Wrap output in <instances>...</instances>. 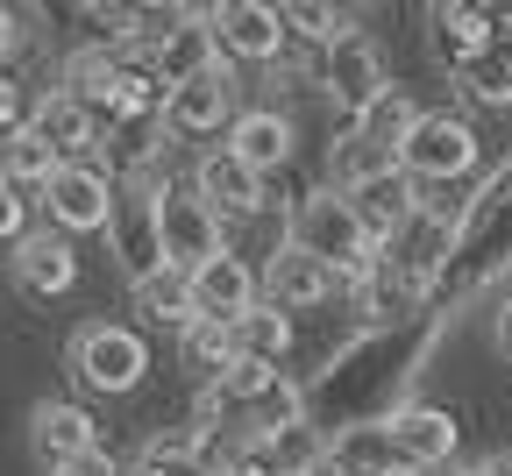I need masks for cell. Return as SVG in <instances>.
Returning <instances> with one entry per match:
<instances>
[{
	"instance_id": "7402d4cb",
	"label": "cell",
	"mask_w": 512,
	"mask_h": 476,
	"mask_svg": "<svg viewBox=\"0 0 512 476\" xmlns=\"http://www.w3.org/2000/svg\"><path fill=\"white\" fill-rule=\"evenodd\" d=\"M128 299H136L143 320H157V327H171V334H185L192 320H200V306H192V278H178V270H150V278H136V285H128Z\"/></svg>"
},
{
	"instance_id": "d6a6232c",
	"label": "cell",
	"mask_w": 512,
	"mask_h": 476,
	"mask_svg": "<svg viewBox=\"0 0 512 476\" xmlns=\"http://www.w3.org/2000/svg\"><path fill=\"white\" fill-rule=\"evenodd\" d=\"M477 476H512V455H491V462H484Z\"/></svg>"
},
{
	"instance_id": "7a4b0ae2",
	"label": "cell",
	"mask_w": 512,
	"mask_h": 476,
	"mask_svg": "<svg viewBox=\"0 0 512 476\" xmlns=\"http://www.w3.org/2000/svg\"><path fill=\"white\" fill-rule=\"evenodd\" d=\"M72 377L86 391H107V398H128L143 377H150V342L136 327H121V320H86L72 334Z\"/></svg>"
},
{
	"instance_id": "83f0119b",
	"label": "cell",
	"mask_w": 512,
	"mask_h": 476,
	"mask_svg": "<svg viewBox=\"0 0 512 476\" xmlns=\"http://www.w3.org/2000/svg\"><path fill=\"white\" fill-rule=\"evenodd\" d=\"M285 370H271V363H235L221 384H214V398H235V405H256V398H264L271 384H278Z\"/></svg>"
},
{
	"instance_id": "ba28073f",
	"label": "cell",
	"mask_w": 512,
	"mask_h": 476,
	"mask_svg": "<svg viewBox=\"0 0 512 476\" xmlns=\"http://www.w3.org/2000/svg\"><path fill=\"white\" fill-rule=\"evenodd\" d=\"M114 256H121V270H128V285L136 278H150V270H171L164 263V228H157V178L143 171L136 185H121V199H114Z\"/></svg>"
},
{
	"instance_id": "52a82bcc",
	"label": "cell",
	"mask_w": 512,
	"mask_h": 476,
	"mask_svg": "<svg viewBox=\"0 0 512 476\" xmlns=\"http://www.w3.org/2000/svg\"><path fill=\"white\" fill-rule=\"evenodd\" d=\"M29 448H36V462H43L50 476H72V469H86V462L100 455V427H93L86 405L43 398L36 413H29Z\"/></svg>"
},
{
	"instance_id": "1f68e13d",
	"label": "cell",
	"mask_w": 512,
	"mask_h": 476,
	"mask_svg": "<svg viewBox=\"0 0 512 476\" xmlns=\"http://www.w3.org/2000/svg\"><path fill=\"white\" fill-rule=\"evenodd\" d=\"M491 334H498V349H505V356H512V299H505V306H498V320H491Z\"/></svg>"
},
{
	"instance_id": "277c9868",
	"label": "cell",
	"mask_w": 512,
	"mask_h": 476,
	"mask_svg": "<svg viewBox=\"0 0 512 476\" xmlns=\"http://www.w3.org/2000/svg\"><path fill=\"white\" fill-rule=\"evenodd\" d=\"M477 150H484V143H477V128H470L463 114L420 107L406 150H399V164H406L413 178H427V185H448V178H470V171H477Z\"/></svg>"
},
{
	"instance_id": "f546056e",
	"label": "cell",
	"mask_w": 512,
	"mask_h": 476,
	"mask_svg": "<svg viewBox=\"0 0 512 476\" xmlns=\"http://www.w3.org/2000/svg\"><path fill=\"white\" fill-rule=\"evenodd\" d=\"M29 114H36V107L22 100V86H15L8 72H0V143H8L15 128H29Z\"/></svg>"
},
{
	"instance_id": "3957f363",
	"label": "cell",
	"mask_w": 512,
	"mask_h": 476,
	"mask_svg": "<svg viewBox=\"0 0 512 476\" xmlns=\"http://www.w3.org/2000/svg\"><path fill=\"white\" fill-rule=\"evenodd\" d=\"M157 228H164V263L178 270V278H192V270H207L214 256H228L221 214L192 185H171V178L157 185Z\"/></svg>"
},
{
	"instance_id": "4fadbf2b",
	"label": "cell",
	"mask_w": 512,
	"mask_h": 476,
	"mask_svg": "<svg viewBox=\"0 0 512 476\" xmlns=\"http://www.w3.org/2000/svg\"><path fill=\"white\" fill-rule=\"evenodd\" d=\"M192 192H200L221 221H249L256 207H264V178H256L228 143H221V150H207L200 164H192Z\"/></svg>"
},
{
	"instance_id": "8fae6325",
	"label": "cell",
	"mask_w": 512,
	"mask_h": 476,
	"mask_svg": "<svg viewBox=\"0 0 512 476\" xmlns=\"http://www.w3.org/2000/svg\"><path fill=\"white\" fill-rule=\"evenodd\" d=\"M214 36H221V57L278 64L292 22H285V8H264V0H221V8H214Z\"/></svg>"
},
{
	"instance_id": "7c38bea8",
	"label": "cell",
	"mask_w": 512,
	"mask_h": 476,
	"mask_svg": "<svg viewBox=\"0 0 512 476\" xmlns=\"http://www.w3.org/2000/svg\"><path fill=\"white\" fill-rule=\"evenodd\" d=\"M335 270L320 263V256H306L299 242H278L271 249V263H264V299L271 306H285V313H306V306H328L335 299Z\"/></svg>"
},
{
	"instance_id": "cb8c5ba5",
	"label": "cell",
	"mask_w": 512,
	"mask_h": 476,
	"mask_svg": "<svg viewBox=\"0 0 512 476\" xmlns=\"http://www.w3.org/2000/svg\"><path fill=\"white\" fill-rule=\"evenodd\" d=\"M178 349H185V363L200 370V377L221 384V377L235 370V327H228V320H192V327L178 334Z\"/></svg>"
},
{
	"instance_id": "9c48e42d",
	"label": "cell",
	"mask_w": 512,
	"mask_h": 476,
	"mask_svg": "<svg viewBox=\"0 0 512 476\" xmlns=\"http://www.w3.org/2000/svg\"><path fill=\"white\" fill-rule=\"evenodd\" d=\"M235 114L242 107H235V72L228 64H214V72H200V79H185V86L164 93V135H185V143L235 128Z\"/></svg>"
},
{
	"instance_id": "30bf717a",
	"label": "cell",
	"mask_w": 512,
	"mask_h": 476,
	"mask_svg": "<svg viewBox=\"0 0 512 476\" xmlns=\"http://www.w3.org/2000/svg\"><path fill=\"white\" fill-rule=\"evenodd\" d=\"M384 427H392L399 462H406L413 476H427V469H448V462H456V413H448V405L406 398V405H392V413H384Z\"/></svg>"
},
{
	"instance_id": "8992f818",
	"label": "cell",
	"mask_w": 512,
	"mask_h": 476,
	"mask_svg": "<svg viewBox=\"0 0 512 476\" xmlns=\"http://www.w3.org/2000/svg\"><path fill=\"white\" fill-rule=\"evenodd\" d=\"M114 199H121V185H114L100 164H64L36 207L50 214L57 235H107V228H114Z\"/></svg>"
},
{
	"instance_id": "44dd1931",
	"label": "cell",
	"mask_w": 512,
	"mask_h": 476,
	"mask_svg": "<svg viewBox=\"0 0 512 476\" xmlns=\"http://www.w3.org/2000/svg\"><path fill=\"white\" fill-rule=\"evenodd\" d=\"M285 356H292V313L271 306V299L249 306V313L235 320V363H271V370H278Z\"/></svg>"
},
{
	"instance_id": "e0dca14e",
	"label": "cell",
	"mask_w": 512,
	"mask_h": 476,
	"mask_svg": "<svg viewBox=\"0 0 512 476\" xmlns=\"http://www.w3.org/2000/svg\"><path fill=\"white\" fill-rule=\"evenodd\" d=\"M292 143H299V128H292V114H278V107H242L235 128H228V150H235L256 178L285 171V164H292Z\"/></svg>"
},
{
	"instance_id": "f1b7e54d",
	"label": "cell",
	"mask_w": 512,
	"mask_h": 476,
	"mask_svg": "<svg viewBox=\"0 0 512 476\" xmlns=\"http://www.w3.org/2000/svg\"><path fill=\"white\" fill-rule=\"evenodd\" d=\"M22 235H29V192L0 178V242H22Z\"/></svg>"
},
{
	"instance_id": "4dcf8cb0",
	"label": "cell",
	"mask_w": 512,
	"mask_h": 476,
	"mask_svg": "<svg viewBox=\"0 0 512 476\" xmlns=\"http://www.w3.org/2000/svg\"><path fill=\"white\" fill-rule=\"evenodd\" d=\"M15 50H22V15L0 8V57H15Z\"/></svg>"
},
{
	"instance_id": "d4e9b609",
	"label": "cell",
	"mask_w": 512,
	"mask_h": 476,
	"mask_svg": "<svg viewBox=\"0 0 512 476\" xmlns=\"http://www.w3.org/2000/svg\"><path fill=\"white\" fill-rule=\"evenodd\" d=\"M413 121H420V107H413V100H406V93L392 86V93H384V100H377V107H370L363 121H349V128H363L370 143H384V150H406V135H413Z\"/></svg>"
},
{
	"instance_id": "ffe728a7",
	"label": "cell",
	"mask_w": 512,
	"mask_h": 476,
	"mask_svg": "<svg viewBox=\"0 0 512 476\" xmlns=\"http://www.w3.org/2000/svg\"><path fill=\"white\" fill-rule=\"evenodd\" d=\"M427 22H434V50L456 64V72L498 50V15L491 8H427Z\"/></svg>"
},
{
	"instance_id": "836d02e7",
	"label": "cell",
	"mask_w": 512,
	"mask_h": 476,
	"mask_svg": "<svg viewBox=\"0 0 512 476\" xmlns=\"http://www.w3.org/2000/svg\"><path fill=\"white\" fill-rule=\"evenodd\" d=\"M498 15V43H512V8H491Z\"/></svg>"
},
{
	"instance_id": "603a6c76",
	"label": "cell",
	"mask_w": 512,
	"mask_h": 476,
	"mask_svg": "<svg viewBox=\"0 0 512 476\" xmlns=\"http://www.w3.org/2000/svg\"><path fill=\"white\" fill-rule=\"evenodd\" d=\"M57 171H64V157H57V150L43 143L36 128H15L8 143H0V178H8L15 192H36V199H43Z\"/></svg>"
},
{
	"instance_id": "484cf974",
	"label": "cell",
	"mask_w": 512,
	"mask_h": 476,
	"mask_svg": "<svg viewBox=\"0 0 512 476\" xmlns=\"http://www.w3.org/2000/svg\"><path fill=\"white\" fill-rule=\"evenodd\" d=\"M456 79H463V93H470L477 107H498V114L512 107V57H498V50H491V57H477V64H463V72H456Z\"/></svg>"
},
{
	"instance_id": "e575fe53",
	"label": "cell",
	"mask_w": 512,
	"mask_h": 476,
	"mask_svg": "<svg viewBox=\"0 0 512 476\" xmlns=\"http://www.w3.org/2000/svg\"><path fill=\"white\" fill-rule=\"evenodd\" d=\"M136 476H192V469H136Z\"/></svg>"
},
{
	"instance_id": "d6986e66",
	"label": "cell",
	"mask_w": 512,
	"mask_h": 476,
	"mask_svg": "<svg viewBox=\"0 0 512 476\" xmlns=\"http://www.w3.org/2000/svg\"><path fill=\"white\" fill-rule=\"evenodd\" d=\"M413 185H420V178L399 164V171H384V178H370V185H356V192H349V199H356V214H363V228L377 235V249L392 242V235H406V221L427 207Z\"/></svg>"
},
{
	"instance_id": "9a60e30c",
	"label": "cell",
	"mask_w": 512,
	"mask_h": 476,
	"mask_svg": "<svg viewBox=\"0 0 512 476\" xmlns=\"http://www.w3.org/2000/svg\"><path fill=\"white\" fill-rule=\"evenodd\" d=\"M15 278H22V292H36V299H64V292L79 285V249H72V235H57V228L22 235V242H15Z\"/></svg>"
},
{
	"instance_id": "6da1fadb",
	"label": "cell",
	"mask_w": 512,
	"mask_h": 476,
	"mask_svg": "<svg viewBox=\"0 0 512 476\" xmlns=\"http://www.w3.org/2000/svg\"><path fill=\"white\" fill-rule=\"evenodd\" d=\"M285 242H299L306 256H320L335 270L342 285H370V270H377V235L363 228V214H356V199L349 192H335V185H320V192H306L299 207H292V235Z\"/></svg>"
},
{
	"instance_id": "ac0fdd59",
	"label": "cell",
	"mask_w": 512,
	"mask_h": 476,
	"mask_svg": "<svg viewBox=\"0 0 512 476\" xmlns=\"http://www.w3.org/2000/svg\"><path fill=\"white\" fill-rule=\"evenodd\" d=\"M29 128L43 135L64 164H93V150H100V114L86 100H72V93H43L36 114H29Z\"/></svg>"
},
{
	"instance_id": "5b68a950",
	"label": "cell",
	"mask_w": 512,
	"mask_h": 476,
	"mask_svg": "<svg viewBox=\"0 0 512 476\" xmlns=\"http://www.w3.org/2000/svg\"><path fill=\"white\" fill-rule=\"evenodd\" d=\"M313 86L342 107V128H349V121H363L384 93H392V72H384V57H377L370 36H349V43H335V50H320Z\"/></svg>"
},
{
	"instance_id": "4316f807",
	"label": "cell",
	"mask_w": 512,
	"mask_h": 476,
	"mask_svg": "<svg viewBox=\"0 0 512 476\" xmlns=\"http://www.w3.org/2000/svg\"><path fill=\"white\" fill-rule=\"evenodd\" d=\"M285 22H292L313 50H335V43H349V36H356V22H349V15H335V8H320V0H299V8H285Z\"/></svg>"
},
{
	"instance_id": "5bb4252c",
	"label": "cell",
	"mask_w": 512,
	"mask_h": 476,
	"mask_svg": "<svg viewBox=\"0 0 512 476\" xmlns=\"http://www.w3.org/2000/svg\"><path fill=\"white\" fill-rule=\"evenodd\" d=\"M192 306H200V320H242L249 306H264V278L228 249V256H214L207 270H192Z\"/></svg>"
},
{
	"instance_id": "2e32d148",
	"label": "cell",
	"mask_w": 512,
	"mask_h": 476,
	"mask_svg": "<svg viewBox=\"0 0 512 476\" xmlns=\"http://www.w3.org/2000/svg\"><path fill=\"white\" fill-rule=\"evenodd\" d=\"M328 469H335V476H413V469L399 462V441H392V427H384V420H349V427H335V434H328Z\"/></svg>"
}]
</instances>
